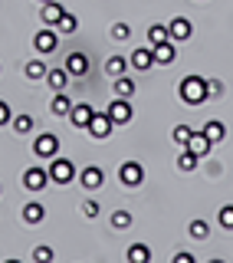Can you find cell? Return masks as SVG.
<instances>
[{"mask_svg": "<svg viewBox=\"0 0 233 263\" xmlns=\"http://www.w3.org/2000/svg\"><path fill=\"white\" fill-rule=\"evenodd\" d=\"M178 92L187 105H201V102H207V96H210V86H207V79H201V76H187L181 82Z\"/></svg>", "mask_w": 233, "mask_h": 263, "instance_id": "1", "label": "cell"}, {"mask_svg": "<svg viewBox=\"0 0 233 263\" xmlns=\"http://www.w3.org/2000/svg\"><path fill=\"white\" fill-rule=\"evenodd\" d=\"M49 178H53L56 184H69V181L76 178V168H72L69 158H60V155H56V158L49 161Z\"/></svg>", "mask_w": 233, "mask_h": 263, "instance_id": "2", "label": "cell"}, {"mask_svg": "<svg viewBox=\"0 0 233 263\" xmlns=\"http://www.w3.org/2000/svg\"><path fill=\"white\" fill-rule=\"evenodd\" d=\"M33 155H40V158H49V161H53L56 155H60V138H56L53 132L40 135L36 142H33Z\"/></svg>", "mask_w": 233, "mask_h": 263, "instance_id": "3", "label": "cell"}, {"mask_svg": "<svg viewBox=\"0 0 233 263\" xmlns=\"http://www.w3.org/2000/svg\"><path fill=\"white\" fill-rule=\"evenodd\" d=\"M79 184L86 187V191H99V187L105 184V171H102V168H95V164H89V168H82Z\"/></svg>", "mask_w": 233, "mask_h": 263, "instance_id": "4", "label": "cell"}, {"mask_svg": "<svg viewBox=\"0 0 233 263\" xmlns=\"http://www.w3.org/2000/svg\"><path fill=\"white\" fill-rule=\"evenodd\" d=\"M46 181H53V178H49V171H43V168H27L23 171V187H27V191H43Z\"/></svg>", "mask_w": 233, "mask_h": 263, "instance_id": "5", "label": "cell"}, {"mask_svg": "<svg viewBox=\"0 0 233 263\" xmlns=\"http://www.w3.org/2000/svg\"><path fill=\"white\" fill-rule=\"evenodd\" d=\"M119 178H122V184L138 187L141 181H145V171H141V164H138V161H125L122 168H119Z\"/></svg>", "mask_w": 233, "mask_h": 263, "instance_id": "6", "label": "cell"}, {"mask_svg": "<svg viewBox=\"0 0 233 263\" xmlns=\"http://www.w3.org/2000/svg\"><path fill=\"white\" fill-rule=\"evenodd\" d=\"M109 115H112V122L115 125H125V122H131V115H135V109H131V102L128 99H115V102L109 105Z\"/></svg>", "mask_w": 233, "mask_h": 263, "instance_id": "7", "label": "cell"}, {"mask_svg": "<svg viewBox=\"0 0 233 263\" xmlns=\"http://www.w3.org/2000/svg\"><path fill=\"white\" fill-rule=\"evenodd\" d=\"M33 46H36V53H53L56 46H60V36H56V30H40L36 36H33Z\"/></svg>", "mask_w": 233, "mask_h": 263, "instance_id": "8", "label": "cell"}, {"mask_svg": "<svg viewBox=\"0 0 233 263\" xmlns=\"http://www.w3.org/2000/svg\"><path fill=\"white\" fill-rule=\"evenodd\" d=\"M112 125H115V122H112L109 112H105V115L95 112V119L89 122V135H92V138H109L112 135Z\"/></svg>", "mask_w": 233, "mask_h": 263, "instance_id": "9", "label": "cell"}, {"mask_svg": "<svg viewBox=\"0 0 233 263\" xmlns=\"http://www.w3.org/2000/svg\"><path fill=\"white\" fill-rule=\"evenodd\" d=\"M69 119H72V125L89 128V122L95 119V109H92L89 102H76V105H72V112H69Z\"/></svg>", "mask_w": 233, "mask_h": 263, "instance_id": "10", "label": "cell"}, {"mask_svg": "<svg viewBox=\"0 0 233 263\" xmlns=\"http://www.w3.org/2000/svg\"><path fill=\"white\" fill-rule=\"evenodd\" d=\"M168 30H171V40H174V43H184V40H190V20H187V16H174V20L168 23Z\"/></svg>", "mask_w": 233, "mask_h": 263, "instance_id": "11", "label": "cell"}, {"mask_svg": "<svg viewBox=\"0 0 233 263\" xmlns=\"http://www.w3.org/2000/svg\"><path fill=\"white\" fill-rule=\"evenodd\" d=\"M128 63H131V69H138V72L151 69V66H154V49H135Z\"/></svg>", "mask_w": 233, "mask_h": 263, "instance_id": "12", "label": "cell"}, {"mask_svg": "<svg viewBox=\"0 0 233 263\" xmlns=\"http://www.w3.org/2000/svg\"><path fill=\"white\" fill-rule=\"evenodd\" d=\"M40 16H43V23H46V27H56V23H60L63 16H66V10H63L60 4H56V0H49V4H43Z\"/></svg>", "mask_w": 233, "mask_h": 263, "instance_id": "13", "label": "cell"}, {"mask_svg": "<svg viewBox=\"0 0 233 263\" xmlns=\"http://www.w3.org/2000/svg\"><path fill=\"white\" fill-rule=\"evenodd\" d=\"M66 69H69V76H86V69H89L86 53H69L66 56Z\"/></svg>", "mask_w": 233, "mask_h": 263, "instance_id": "14", "label": "cell"}, {"mask_svg": "<svg viewBox=\"0 0 233 263\" xmlns=\"http://www.w3.org/2000/svg\"><path fill=\"white\" fill-rule=\"evenodd\" d=\"M151 49H154V63H161V66L174 63V56H178V49H174V40H168V43H158V46H151Z\"/></svg>", "mask_w": 233, "mask_h": 263, "instance_id": "15", "label": "cell"}, {"mask_svg": "<svg viewBox=\"0 0 233 263\" xmlns=\"http://www.w3.org/2000/svg\"><path fill=\"white\" fill-rule=\"evenodd\" d=\"M20 217L27 220V224H40V220L46 217V208H43V204H36V201H30V204H23Z\"/></svg>", "mask_w": 233, "mask_h": 263, "instance_id": "16", "label": "cell"}, {"mask_svg": "<svg viewBox=\"0 0 233 263\" xmlns=\"http://www.w3.org/2000/svg\"><path fill=\"white\" fill-rule=\"evenodd\" d=\"M210 145H213V142L204 135V132H194V135H190V142H187V148H190L194 155H201V158H204L207 152H210Z\"/></svg>", "mask_w": 233, "mask_h": 263, "instance_id": "17", "label": "cell"}, {"mask_svg": "<svg viewBox=\"0 0 233 263\" xmlns=\"http://www.w3.org/2000/svg\"><path fill=\"white\" fill-rule=\"evenodd\" d=\"M125 260H128V263H148V260H151V250H148L145 243H131L128 253H125Z\"/></svg>", "mask_w": 233, "mask_h": 263, "instance_id": "18", "label": "cell"}, {"mask_svg": "<svg viewBox=\"0 0 233 263\" xmlns=\"http://www.w3.org/2000/svg\"><path fill=\"white\" fill-rule=\"evenodd\" d=\"M72 105H76V102H69V96H66V92H56L53 102H49V109H53V115H69Z\"/></svg>", "mask_w": 233, "mask_h": 263, "instance_id": "19", "label": "cell"}, {"mask_svg": "<svg viewBox=\"0 0 233 263\" xmlns=\"http://www.w3.org/2000/svg\"><path fill=\"white\" fill-rule=\"evenodd\" d=\"M46 82L56 89V92H63V89H66V82H69V69H66V66H63V69H49Z\"/></svg>", "mask_w": 233, "mask_h": 263, "instance_id": "20", "label": "cell"}, {"mask_svg": "<svg viewBox=\"0 0 233 263\" xmlns=\"http://www.w3.org/2000/svg\"><path fill=\"white\" fill-rule=\"evenodd\" d=\"M204 135L210 138L213 145H217V142H223V138H227V128H223V122L213 119V122H207V125H204Z\"/></svg>", "mask_w": 233, "mask_h": 263, "instance_id": "21", "label": "cell"}, {"mask_svg": "<svg viewBox=\"0 0 233 263\" xmlns=\"http://www.w3.org/2000/svg\"><path fill=\"white\" fill-rule=\"evenodd\" d=\"M197 164H201V155H194L190 148H184V152L178 155V168H181V171H194Z\"/></svg>", "mask_w": 233, "mask_h": 263, "instance_id": "22", "label": "cell"}, {"mask_svg": "<svg viewBox=\"0 0 233 263\" xmlns=\"http://www.w3.org/2000/svg\"><path fill=\"white\" fill-rule=\"evenodd\" d=\"M115 96L131 99V96H135V79H131V76H119V79H115Z\"/></svg>", "mask_w": 233, "mask_h": 263, "instance_id": "23", "label": "cell"}, {"mask_svg": "<svg viewBox=\"0 0 233 263\" xmlns=\"http://www.w3.org/2000/svg\"><path fill=\"white\" fill-rule=\"evenodd\" d=\"M148 40H151V46L168 43V40H171V30H168V27H161V23H154V27H148Z\"/></svg>", "mask_w": 233, "mask_h": 263, "instance_id": "24", "label": "cell"}, {"mask_svg": "<svg viewBox=\"0 0 233 263\" xmlns=\"http://www.w3.org/2000/svg\"><path fill=\"white\" fill-rule=\"evenodd\" d=\"M187 234L194 237V240H207V237H210V224H207V220H190Z\"/></svg>", "mask_w": 233, "mask_h": 263, "instance_id": "25", "label": "cell"}, {"mask_svg": "<svg viewBox=\"0 0 233 263\" xmlns=\"http://www.w3.org/2000/svg\"><path fill=\"white\" fill-rule=\"evenodd\" d=\"M23 72H27V79H43V76H49V69L40 60H30L27 66H23Z\"/></svg>", "mask_w": 233, "mask_h": 263, "instance_id": "26", "label": "cell"}, {"mask_svg": "<svg viewBox=\"0 0 233 263\" xmlns=\"http://www.w3.org/2000/svg\"><path fill=\"white\" fill-rule=\"evenodd\" d=\"M105 72H109V76H125V60L122 56H109V63H105Z\"/></svg>", "mask_w": 233, "mask_h": 263, "instance_id": "27", "label": "cell"}, {"mask_svg": "<svg viewBox=\"0 0 233 263\" xmlns=\"http://www.w3.org/2000/svg\"><path fill=\"white\" fill-rule=\"evenodd\" d=\"M190 135H194V128H187V125H178V128L171 132L174 145H184V148H187V142H190Z\"/></svg>", "mask_w": 233, "mask_h": 263, "instance_id": "28", "label": "cell"}, {"mask_svg": "<svg viewBox=\"0 0 233 263\" xmlns=\"http://www.w3.org/2000/svg\"><path fill=\"white\" fill-rule=\"evenodd\" d=\"M56 30H60V33H76V30H79V20H76L72 13H66L63 20L56 23Z\"/></svg>", "mask_w": 233, "mask_h": 263, "instance_id": "29", "label": "cell"}, {"mask_svg": "<svg viewBox=\"0 0 233 263\" xmlns=\"http://www.w3.org/2000/svg\"><path fill=\"white\" fill-rule=\"evenodd\" d=\"M112 227L128 230V227H131V214H128V211H115V214H112Z\"/></svg>", "mask_w": 233, "mask_h": 263, "instance_id": "30", "label": "cell"}, {"mask_svg": "<svg viewBox=\"0 0 233 263\" xmlns=\"http://www.w3.org/2000/svg\"><path fill=\"white\" fill-rule=\"evenodd\" d=\"M30 128H33V119H30V115H16V119H13V132H16V135H27Z\"/></svg>", "mask_w": 233, "mask_h": 263, "instance_id": "31", "label": "cell"}, {"mask_svg": "<svg viewBox=\"0 0 233 263\" xmlns=\"http://www.w3.org/2000/svg\"><path fill=\"white\" fill-rule=\"evenodd\" d=\"M33 260L36 263H53V247H36V250H33Z\"/></svg>", "mask_w": 233, "mask_h": 263, "instance_id": "32", "label": "cell"}, {"mask_svg": "<svg viewBox=\"0 0 233 263\" xmlns=\"http://www.w3.org/2000/svg\"><path fill=\"white\" fill-rule=\"evenodd\" d=\"M220 227H223V230H233V204L220 208Z\"/></svg>", "mask_w": 233, "mask_h": 263, "instance_id": "33", "label": "cell"}, {"mask_svg": "<svg viewBox=\"0 0 233 263\" xmlns=\"http://www.w3.org/2000/svg\"><path fill=\"white\" fill-rule=\"evenodd\" d=\"M112 36L115 40H128L131 36V27H128V23H115V27H112Z\"/></svg>", "mask_w": 233, "mask_h": 263, "instance_id": "34", "label": "cell"}, {"mask_svg": "<svg viewBox=\"0 0 233 263\" xmlns=\"http://www.w3.org/2000/svg\"><path fill=\"white\" fill-rule=\"evenodd\" d=\"M82 214L86 217H99V201H86L82 204Z\"/></svg>", "mask_w": 233, "mask_h": 263, "instance_id": "35", "label": "cell"}, {"mask_svg": "<svg viewBox=\"0 0 233 263\" xmlns=\"http://www.w3.org/2000/svg\"><path fill=\"white\" fill-rule=\"evenodd\" d=\"M0 122H4V125L10 122V105H7V102H0Z\"/></svg>", "mask_w": 233, "mask_h": 263, "instance_id": "36", "label": "cell"}, {"mask_svg": "<svg viewBox=\"0 0 233 263\" xmlns=\"http://www.w3.org/2000/svg\"><path fill=\"white\" fill-rule=\"evenodd\" d=\"M171 263H197L194 257H190V253H178V257H174Z\"/></svg>", "mask_w": 233, "mask_h": 263, "instance_id": "37", "label": "cell"}, {"mask_svg": "<svg viewBox=\"0 0 233 263\" xmlns=\"http://www.w3.org/2000/svg\"><path fill=\"white\" fill-rule=\"evenodd\" d=\"M207 86H210V96H220V92H223V86H220L217 79H210V82H207Z\"/></svg>", "mask_w": 233, "mask_h": 263, "instance_id": "38", "label": "cell"}, {"mask_svg": "<svg viewBox=\"0 0 233 263\" xmlns=\"http://www.w3.org/2000/svg\"><path fill=\"white\" fill-rule=\"evenodd\" d=\"M210 263H227V260H210Z\"/></svg>", "mask_w": 233, "mask_h": 263, "instance_id": "39", "label": "cell"}, {"mask_svg": "<svg viewBox=\"0 0 233 263\" xmlns=\"http://www.w3.org/2000/svg\"><path fill=\"white\" fill-rule=\"evenodd\" d=\"M4 263H20V260H4Z\"/></svg>", "mask_w": 233, "mask_h": 263, "instance_id": "40", "label": "cell"}, {"mask_svg": "<svg viewBox=\"0 0 233 263\" xmlns=\"http://www.w3.org/2000/svg\"><path fill=\"white\" fill-rule=\"evenodd\" d=\"M40 4H49V0H40Z\"/></svg>", "mask_w": 233, "mask_h": 263, "instance_id": "41", "label": "cell"}]
</instances>
